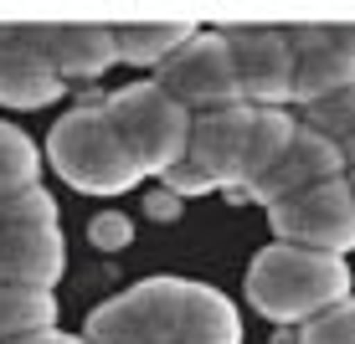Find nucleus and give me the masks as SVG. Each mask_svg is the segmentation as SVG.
<instances>
[{"label":"nucleus","instance_id":"f257e3e1","mask_svg":"<svg viewBox=\"0 0 355 344\" xmlns=\"http://www.w3.org/2000/svg\"><path fill=\"white\" fill-rule=\"evenodd\" d=\"M242 298L273 324H304V318L350 298V267H345V257L268 242L248 267Z\"/></svg>","mask_w":355,"mask_h":344},{"label":"nucleus","instance_id":"f03ea898","mask_svg":"<svg viewBox=\"0 0 355 344\" xmlns=\"http://www.w3.org/2000/svg\"><path fill=\"white\" fill-rule=\"evenodd\" d=\"M46 165L83 195H119L139 185V170L129 165L124 144L108 129L103 103H78L46 134Z\"/></svg>","mask_w":355,"mask_h":344},{"label":"nucleus","instance_id":"7ed1b4c3","mask_svg":"<svg viewBox=\"0 0 355 344\" xmlns=\"http://www.w3.org/2000/svg\"><path fill=\"white\" fill-rule=\"evenodd\" d=\"M103 114L114 139L124 144L129 165L144 175L160 180L170 165L186 159V134H191V114H180L155 82H129V88L103 98Z\"/></svg>","mask_w":355,"mask_h":344},{"label":"nucleus","instance_id":"20e7f679","mask_svg":"<svg viewBox=\"0 0 355 344\" xmlns=\"http://www.w3.org/2000/svg\"><path fill=\"white\" fill-rule=\"evenodd\" d=\"M180 309L186 278H144L88 314L83 344H175Z\"/></svg>","mask_w":355,"mask_h":344},{"label":"nucleus","instance_id":"39448f33","mask_svg":"<svg viewBox=\"0 0 355 344\" xmlns=\"http://www.w3.org/2000/svg\"><path fill=\"white\" fill-rule=\"evenodd\" d=\"M155 88H160L180 114H191V118L242 103L222 31H201V26H196V36L180 46L175 57H170V62L155 67Z\"/></svg>","mask_w":355,"mask_h":344},{"label":"nucleus","instance_id":"423d86ee","mask_svg":"<svg viewBox=\"0 0 355 344\" xmlns=\"http://www.w3.org/2000/svg\"><path fill=\"white\" fill-rule=\"evenodd\" d=\"M232 57V78H237V98L248 108H288L293 103V46L284 26H216Z\"/></svg>","mask_w":355,"mask_h":344},{"label":"nucleus","instance_id":"0eeeda50","mask_svg":"<svg viewBox=\"0 0 355 344\" xmlns=\"http://www.w3.org/2000/svg\"><path fill=\"white\" fill-rule=\"evenodd\" d=\"M268 226H273V242H284V247L329 252V257L355 252V201L345 190V175L293 195V201L268 206Z\"/></svg>","mask_w":355,"mask_h":344},{"label":"nucleus","instance_id":"6e6552de","mask_svg":"<svg viewBox=\"0 0 355 344\" xmlns=\"http://www.w3.org/2000/svg\"><path fill=\"white\" fill-rule=\"evenodd\" d=\"M345 175V159L329 139H320L314 129H304L288 139V150L273 159V165L263 170L258 180H248L242 185L237 201H252V206H278V201H293V195L314 190V185H329V180Z\"/></svg>","mask_w":355,"mask_h":344},{"label":"nucleus","instance_id":"1a4fd4ad","mask_svg":"<svg viewBox=\"0 0 355 344\" xmlns=\"http://www.w3.org/2000/svg\"><path fill=\"white\" fill-rule=\"evenodd\" d=\"M248 129H252V108H248V103H232V108H216V114L191 118V134H186V165L201 170V175L211 180V190L242 195Z\"/></svg>","mask_w":355,"mask_h":344},{"label":"nucleus","instance_id":"9d476101","mask_svg":"<svg viewBox=\"0 0 355 344\" xmlns=\"http://www.w3.org/2000/svg\"><path fill=\"white\" fill-rule=\"evenodd\" d=\"M62 98V82L46 67L31 21H0V108H46Z\"/></svg>","mask_w":355,"mask_h":344},{"label":"nucleus","instance_id":"9b49d317","mask_svg":"<svg viewBox=\"0 0 355 344\" xmlns=\"http://www.w3.org/2000/svg\"><path fill=\"white\" fill-rule=\"evenodd\" d=\"M36 46H42L46 67L57 72V82H88L103 78L108 67L119 62L114 57V36H108L103 21H31Z\"/></svg>","mask_w":355,"mask_h":344},{"label":"nucleus","instance_id":"f8f14e48","mask_svg":"<svg viewBox=\"0 0 355 344\" xmlns=\"http://www.w3.org/2000/svg\"><path fill=\"white\" fill-rule=\"evenodd\" d=\"M67 273V247L57 226H6L0 231V282L52 293Z\"/></svg>","mask_w":355,"mask_h":344},{"label":"nucleus","instance_id":"ddd939ff","mask_svg":"<svg viewBox=\"0 0 355 344\" xmlns=\"http://www.w3.org/2000/svg\"><path fill=\"white\" fill-rule=\"evenodd\" d=\"M175 344H242V314L211 282H186V309H180Z\"/></svg>","mask_w":355,"mask_h":344},{"label":"nucleus","instance_id":"4468645a","mask_svg":"<svg viewBox=\"0 0 355 344\" xmlns=\"http://www.w3.org/2000/svg\"><path fill=\"white\" fill-rule=\"evenodd\" d=\"M114 57L129 67H160L196 36V21H114Z\"/></svg>","mask_w":355,"mask_h":344},{"label":"nucleus","instance_id":"2eb2a0df","mask_svg":"<svg viewBox=\"0 0 355 344\" xmlns=\"http://www.w3.org/2000/svg\"><path fill=\"white\" fill-rule=\"evenodd\" d=\"M293 46V103H320L329 93L355 88V57L335 52V46H309V42H288Z\"/></svg>","mask_w":355,"mask_h":344},{"label":"nucleus","instance_id":"dca6fc26","mask_svg":"<svg viewBox=\"0 0 355 344\" xmlns=\"http://www.w3.org/2000/svg\"><path fill=\"white\" fill-rule=\"evenodd\" d=\"M46 329H57V298H52V293L0 282V344L46 334Z\"/></svg>","mask_w":355,"mask_h":344},{"label":"nucleus","instance_id":"f3484780","mask_svg":"<svg viewBox=\"0 0 355 344\" xmlns=\"http://www.w3.org/2000/svg\"><path fill=\"white\" fill-rule=\"evenodd\" d=\"M299 134V118L288 108H252V129H248V159H242V185L258 180L278 154L288 150V139Z\"/></svg>","mask_w":355,"mask_h":344},{"label":"nucleus","instance_id":"a211bd4d","mask_svg":"<svg viewBox=\"0 0 355 344\" xmlns=\"http://www.w3.org/2000/svg\"><path fill=\"white\" fill-rule=\"evenodd\" d=\"M304 129H314L320 139H329L345 159V170H355V88L345 93H329L320 103H304Z\"/></svg>","mask_w":355,"mask_h":344},{"label":"nucleus","instance_id":"6ab92c4d","mask_svg":"<svg viewBox=\"0 0 355 344\" xmlns=\"http://www.w3.org/2000/svg\"><path fill=\"white\" fill-rule=\"evenodd\" d=\"M26 185H42V150L26 129L0 118V201Z\"/></svg>","mask_w":355,"mask_h":344},{"label":"nucleus","instance_id":"aec40b11","mask_svg":"<svg viewBox=\"0 0 355 344\" xmlns=\"http://www.w3.org/2000/svg\"><path fill=\"white\" fill-rule=\"evenodd\" d=\"M6 226H57V201L46 185H26L0 201V231Z\"/></svg>","mask_w":355,"mask_h":344},{"label":"nucleus","instance_id":"412c9836","mask_svg":"<svg viewBox=\"0 0 355 344\" xmlns=\"http://www.w3.org/2000/svg\"><path fill=\"white\" fill-rule=\"evenodd\" d=\"M299 344H355V309L350 298L299 324Z\"/></svg>","mask_w":355,"mask_h":344},{"label":"nucleus","instance_id":"4be33fe9","mask_svg":"<svg viewBox=\"0 0 355 344\" xmlns=\"http://www.w3.org/2000/svg\"><path fill=\"white\" fill-rule=\"evenodd\" d=\"M88 242L98 252H119V247H129V242H134V221L119 216V211H98L88 221Z\"/></svg>","mask_w":355,"mask_h":344},{"label":"nucleus","instance_id":"5701e85b","mask_svg":"<svg viewBox=\"0 0 355 344\" xmlns=\"http://www.w3.org/2000/svg\"><path fill=\"white\" fill-rule=\"evenodd\" d=\"M180 206H186V201H175L170 190H155L150 201H144V211H150L155 221H175V216H180Z\"/></svg>","mask_w":355,"mask_h":344},{"label":"nucleus","instance_id":"b1692460","mask_svg":"<svg viewBox=\"0 0 355 344\" xmlns=\"http://www.w3.org/2000/svg\"><path fill=\"white\" fill-rule=\"evenodd\" d=\"M10 344H83L78 334H62V329H46V334H31V339H10Z\"/></svg>","mask_w":355,"mask_h":344},{"label":"nucleus","instance_id":"393cba45","mask_svg":"<svg viewBox=\"0 0 355 344\" xmlns=\"http://www.w3.org/2000/svg\"><path fill=\"white\" fill-rule=\"evenodd\" d=\"M345 190H350V201H355V170H345Z\"/></svg>","mask_w":355,"mask_h":344},{"label":"nucleus","instance_id":"a878e982","mask_svg":"<svg viewBox=\"0 0 355 344\" xmlns=\"http://www.w3.org/2000/svg\"><path fill=\"white\" fill-rule=\"evenodd\" d=\"M350 309H355V293H350Z\"/></svg>","mask_w":355,"mask_h":344}]
</instances>
